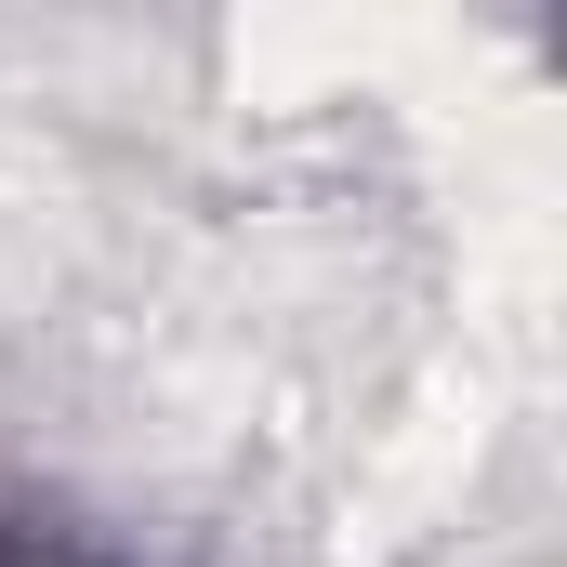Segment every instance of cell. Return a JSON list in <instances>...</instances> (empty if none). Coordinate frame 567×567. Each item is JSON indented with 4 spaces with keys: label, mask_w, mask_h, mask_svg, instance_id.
<instances>
[{
    "label": "cell",
    "mask_w": 567,
    "mask_h": 567,
    "mask_svg": "<svg viewBox=\"0 0 567 567\" xmlns=\"http://www.w3.org/2000/svg\"><path fill=\"white\" fill-rule=\"evenodd\" d=\"M0 567H120V555H66V542H0Z\"/></svg>",
    "instance_id": "6da1fadb"
}]
</instances>
